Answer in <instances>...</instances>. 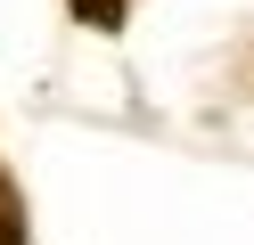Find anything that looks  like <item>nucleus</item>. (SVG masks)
<instances>
[{
	"instance_id": "nucleus-1",
	"label": "nucleus",
	"mask_w": 254,
	"mask_h": 245,
	"mask_svg": "<svg viewBox=\"0 0 254 245\" xmlns=\"http://www.w3.org/2000/svg\"><path fill=\"white\" fill-rule=\"evenodd\" d=\"M74 8H82L90 25H115V8H123V0H74Z\"/></svg>"
}]
</instances>
